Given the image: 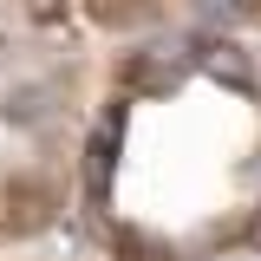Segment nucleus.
Wrapping results in <instances>:
<instances>
[{"mask_svg": "<svg viewBox=\"0 0 261 261\" xmlns=\"http://www.w3.org/2000/svg\"><path fill=\"white\" fill-rule=\"evenodd\" d=\"M202 65H209L216 79H235V85H248V79H255L248 59H242V46H202Z\"/></svg>", "mask_w": 261, "mask_h": 261, "instance_id": "nucleus-1", "label": "nucleus"}]
</instances>
